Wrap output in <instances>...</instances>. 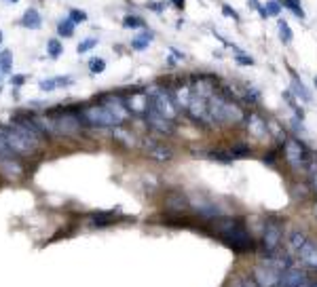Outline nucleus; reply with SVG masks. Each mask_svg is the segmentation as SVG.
Masks as SVG:
<instances>
[{"label":"nucleus","mask_w":317,"mask_h":287,"mask_svg":"<svg viewBox=\"0 0 317 287\" xmlns=\"http://www.w3.org/2000/svg\"><path fill=\"white\" fill-rule=\"evenodd\" d=\"M309 186H311L313 194L317 197V173H311V176H309Z\"/></svg>","instance_id":"46"},{"label":"nucleus","mask_w":317,"mask_h":287,"mask_svg":"<svg viewBox=\"0 0 317 287\" xmlns=\"http://www.w3.org/2000/svg\"><path fill=\"white\" fill-rule=\"evenodd\" d=\"M285 239V222L281 218H267L262 224V234L258 243V255L262 260L273 258L281 249V243Z\"/></svg>","instance_id":"3"},{"label":"nucleus","mask_w":317,"mask_h":287,"mask_svg":"<svg viewBox=\"0 0 317 287\" xmlns=\"http://www.w3.org/2000/svg\"><path fill=\"white\" fill-rule=\"evenodd\" d=\"M229 152H231V157L235 161H239V159H250L254 155V150L250 144H245V141H235L229 146Z\"/></svg>","instance_id":"25"},{"label":"nucleus","mask_w":317,"mask_h":287,"mask_svg":"<svg viewBox=\"0 0 317 287\" xmlns=\"http://www.w3.org/2000/svg\"><path fill=\"white\" fill-rule=\"evenodd\" d=\"M281 146H277V148H271L267 155H262V163L267 167H277V161H279V155H281Z\"/></svg>","instance_id":"36"},{"label":"nucleus","mask_w":317,"mask_h":287,"mask_svg":"<svg viewBox=\"0 0 317 287\" xmlns=\"http://www.w3.org/2000/svg\"><path fill=\"white\" fill-rule=\"evenodd\" d=\"M0 171L11 180H19L26 173L24 165L17 161V157H0Z\"/></svg>","instance_id":"21"},{"label":"nucleus","mask_w":317,"mask_h":287,"mask_svg":"<svg viewBox=\"0 0 317 287\" xmlns=\"http://www.w3.org/2000/svg\"><path fill=\"white\" fill-rule=\"evenodd\" d=\"M106 70V59L104 57H93L89 61V72L91 74H101Z\"/></svg>","instance_id":"37"},{"label":"nucleus","mask_w":317,"mask_h":287,"mask_svg":"<svg viewBox=\"0 0 317 287\" xmlns=\"http://www.w3.org/2000/svg\"><path fill=\"white\" fill-rule=\"evenodd\" d=\"M146 93H148L150 104L155 106L163 116H167V118H171V120H178V116H180V108L176 106V101H173V95H171L169 85L152 83V85L146 87Z\"/></svg>","instance_id":"5"},{"label":"nucleus","mask_w":317,"mask_h":287,"mask_svg":"<svg viewBox=\"0 0 317 287\" xmlns=\"http://www.w3.org/2000/svg\"><path fill=\"white\" fill-rule=\"evenodd\" d=\"M152 40H155V32H152V30H142V34H138L136 38H131V49L134 51H144Z\"/></svg>","instance_id":"26"},{"label":"nucleus","mask_w":317,"mask_h":287,"mask_svg":"<svg viewBox=\"0 0 317 287\" xmlns=\"http://www.w3.org/2000/svg\"><path fill=\"white\" fill-rule=\"evenodd\" d=\"M7 3H17V0H7Z\"/></svg>","instance_id":"53"},{"label":"nucleus","mask_w":317,"mask_h":287,"mask_svg":"<svg viewBox=\"0 0 317 287\" xmlns=\"http://www.w3.org/2000/svg\"><path fill=\"white\" fill-rule=\"evenodd\" d=\"M264 9V17H279L281 15V3L279 0H267V3L262 5Z\"/></svg>","instance_id":"34"},{"label":"nucleus","mask_w":317,"mask_h":287,"mask_svg":"<svg viewBox=\"0 0 317 287\" xmlns=\"http://www.w3.org/2000/svg\"><path fill=\"white\" fill-rule=\"evenodd\" d=\"M313 285H315V283H313L311 279H306V281H304V283H300L298 287H313Z\"/></svg>","instance_id":"49"},{"label":"nucleus","mask_w":317,"mask_h":287,"mask_svg":"<svg viewBox=\"0 0 317 287\" xmlns=\"http://www.w3.org/2000/svg\"><path fill=\"white\" fill-rule=\"evenodd\" d=\"M313 211H315V215H317V199H315V203H313Z\"/></svg>","instance_id":"50"},{"label":"nucleus","mask_w":317,"mask_h":287,"mask_svg":"<svg viewBox=\"0 0 317 287\" xmlns=\"http://www.w3.org/2000/svg\"><path fill=\"white\" fill-rule=\"evenodd\" d=\"M190 211L199 215L203 222H212L224 215V209L220 205L214 201V199H207V197H199V199H190Z\"/></svg>","instance_id":"11"},{"label":"nucleus","mask_w":317,"mask_h":287,"mask_svg":"<svg viewBox=\"0 0 317 287\" xmlns=\"http://www.w3.org/2000/svg\"><path fill=\"white\" fill-rule=\"evenodd\" d=\"M169 3H167V0H161V3H148L146 7L150 9V11H155V13H163V11H165V7H167Z\"/></svg>","instance_id":"43"},{"label":"nucleus","mask_w":317,"mask_h":287,"mask_svg":"<svg viewBox=\"0 0 317 287\" xmlns=\"http://www.w3.org/2000/svg\"><path fill=\"white\" fill-rule=\"evenodd\" d=\"M169 51H171V55H173V57H176V59H180V61H182L184 57H186V55H184V53H182V51H178V49H173V47H171Z\"/></svg>","instance_id":"48"},{"label":"nucleus","mask_w":317,"mask_h":287,"mask_svg":"<svg viewBox=\"0 0 317 287\" xmlns=\"http://www.w3.org/2000/svg\"><path fill=\"white\" fill-rule=\"evenodd\" d=\"M243 127H245V131H248L256 141H264V139L271 137L269 120L264 118L262 114H258L256 110H248V116H245Z\"/></svg>","instance_id":"12"},{"label":"nucleus","mask_w":317,"mask_h":287,"mask_svg":"<svg viewBox=\"0 0 317 287\" xmlns=\"http://www.w3.org/2000/svg\"><path fill=\"white\" fill-rule=\"evenodd\" d=\"M288 74H290V91L294 93V97L296 99H300V101H304V104H311L313 101V95H311V91L306 89V85L302 83V78L296 74V72L292 70V68H288Z\"/></svg>","instance_id":"19"},{"label":"nucleus","mask_w":317,"mask_h":287,"mask_svg":"<svg viewBox=\"0 0 317 287\" xmlns=\"http://www.w3.org/2000/svg\"><path fill=\"white\" fill-rule=\"evenodd\" d=\"M112 137L117 141H121L125 148H136L138 146V139H136V133L125 129V125H117L112 127Z\"/></svg>","instance_id":"23"},{"label":"nucleus","mask_w":317,"mask_h":287,"mask_svg":"<svg viewBox=\"0 0 317 287\" xmlns=\"http://www.w3.org/2000/svg\"><path fill=\"white\" fill-rule=\"evenodd\" d=\"M144 122H146V127L152 131V133H157V135L161 137H171L173 133H176V120H171L167 116H163L161 112L150 104V99H148V108L144 112Z\"/></svg>","instance_id":"7"},{"label":"nucleus","mask_w":317,"mask_h":287,"mask_svg":"<svg viewBox=\"0 0 317 287\" xmlns=\"http://www.w3.org/2000/svg\"><path fill=\"white\" fill-rule=\"evenodd\" d=\"M121 24H123L125 30H144L146 28V22L140 15H125Z\"/></svg>","instance_id":"32"},{"label":"nucleus","mask_w":317,"mask_h":287,"mask_svg":"<svg viewBox=\"0 0 317 287\" xmlns=\"http://www.w3.org/2000/svg\"><path fill=\"white\" fill-rule=\"evenodd\" d=\"M78 118L83 125L87 127H97V129H112L117 127L119 122L117 118L110 114L108 108L101 104V101H93V104H87L78 110Z\"/></svg>","instance_id":"6"},{"label":"nucleus","mask_w":317,"mask_h":287,"mask_svg":"<svg viewBox=\"0 0 317 287\" xmlns=\"http://www.w3.org/2000/svg\"><path fill=\"white\" fill-rule=\"evenodd\" d=\"M0 72H3V68H0Z\"/></svg>","instance_id":"55"},{"label":"nucleus","mask_w":317,"mask_h":287,"mask_svg":"<svg viewBox=\"0 0 317 287\" xmlns=\"http://www.w3.org/2000/svg\"><path fill=\"white\" fill-rule=\"evenodd\" d=\"M24 83H26V76H24V74H15V76H11V85H13L15 89H19Z\"/></svg>","instance_id":"45"},{"label":"nucleus","mask_w":317,"mask_h":287,"mask_svg":"<svg viewBox=\"0 0 317 287\" xmlns=\"http://www.w3.org/2000/svg\"><path fill=\"white\" fill-rule=\"evenodd\" d=\"M55 120V127H57V133L61 135H78L80 133V118L78 114H72V112H64V114H59L53 118Z\"/></svg>","instance_id":"16"},{"label":"nucleus","mask_w":317,"mask_h":287,"mask_svg":"<svg viewBox=\"0 0 317 287\" xmlns=\"http://www.w3.org/2000/svg\"><path fill=\"white\" fill-rule=\"evenodd\" d=\"M281 155H283V161L288 163V167L292 171H302L309 165V161L313 159L311 157V150L304 146V141L294 137V135H288L285 141L281 144Z\"/></svg>","instance_id":"4"},{"label":"nucleus","mask_w":317,"mask_h":287,"mask_svg":"<svg viewBox=\"0 0 317 287\" xmlns=\"http://www.w3.org/2000/svg\"><path fill=\"white\" fill-rule=\"evenodd\" d=\"M127 108L131 112V116H144V112L148 108V93H146V89L131 91V93L127 95Z\"/></svg>","instance_id":"18"},{"label":"nucleus","mask_w":317,"mask_h":287,"mask_svg":"<svg viewBox=\"0 0 317 287\" xmlns=\"http://www.w3.org/2000/svg\"><path fill=\"white\" fill-rule=\"evenodd\" d=\"M68 17H70V19H72V22H74V24H85V22H87V19H89V17H87V13H85V11H80V9H70V13H68Z\"/></svg>","instance_id":"41"},{"label":"nucleus","mask_w":317,"mask_h":287,"mask_svg":"<svg viewBox=\"0 0 317 287\" xmlns=\"http://www.w3.org/2000/svg\"><path fill=\"white\" fill-rule=\"evenodd\" d=\"M140 146H142V152L152 159V161H157V163H167L173 159V148L167 146L165 141H159L155 137H144L140 141Z\"/></svg>","instance_id":"10"},{"label":"nucleus","mask_w":317,"mask_h":287,"mask_svg":"<svg viewBox=\"0 0 317 287\" xmlns=\"http://www.w3.org/2000/svg\"><path fill=\"white\" fill-rule=\"evenodd\" d=\"M0 57H3V53H0Z\"/></svg>","instance_id":"54"},{"label":"nucleus","mask_w":317,"mask_h":287,"mask_svg":"<svg viewBox=\"0 0 317 287\" xmlns=\"http://www.w3.org/2000/svg\"><path fill=\"white\" fill-rule=\"evenodd\" d=\"M252 276L260 287H277L281 270L275 268V266H271V264H267V262H262V264L252 268Z\"/></svg>","instance_id":"13"},{"label":"nucleus","mask_w":317,"mask_h":287,"mask_svg":"<svg viewBox=\"0 0 317 287\" xmlns=\"http://www.w3.org/2000/svg\"><path fill=\"white\" fill-rule=\"evenodd\" d=\"M306 241H309L306 232H302V230H292V232H290V237H288V247H290L292 251H298Z\"/></svg>","instance_id":"31"},{"label":"nucleus","mask_w":317,"mask_h":287,"mask_svg":"<svg viewBox=\"0 0 317 287\" xmlns=\"http://www.w3.org/2000/svg\"><path fill=\"white\" fill-rule=\"evenodd\" d=\"M313 83H315V89H317V74H315V78H313Z\"/></svg>","instance_id":"51"},{"label":"nucleus","mask_w":317,"mask_h":287,"mask_svg":"<svg viewBox=\"0 0 317 287\" xmlns=\"http://www.w3.org/2000/svg\"><path fill=\"white\" fill-rule=\"evenodd\" d=\"M222 15H224V17H229V19H233L235 24H239V22H241V17H239V11H237V9H235V7L227 5V3L222 5Z\"/></svg>","instance_id":"38"},{"label":"nucleus","mask_w":317,"mask_h":287,"mask_svg":"<svg viewBox=\"0 0 317 287\" xmlns=\"http://www.w3.org/2000/svg\"><path fill=\"white\" fill-rule=\"evenodd\" d=\"M277 32H279V40L283 45H292V40H294V32H292V28L290 24L285 22V19H277Z\"/></svg>","instance_id":"30"},{"label":"nucleus","mask_w":317,"mask_h":287,"mask_svg":"<svg viewBox=\"0 0 317 287\" xmlns=\"http://www.w3.org/2000/svg\"><path fill=\"white\" fill-rule=\"evenodd\" d=\"M0 131H3V135L7 139V144L11 146V150L15 152V157H32L34 152L38 150L32 141H28L22 133H17L15 129L11 127H0Z\"/></svg>","instance_id":"9"},{"label":"nucleus","mask_w":317,"mask_h":287,"mask_svg":"<svg viewBox=\"0 0 317 287\" xmlns=\"http://www.w3.org/2000/svg\"><path fill=\"white\" fill-rule=\"evenodd\" d=\"M207 224L212 237H216L222 245H227L233 253L237 255L258 253V241L254 239L252 230L248 228V222L241 215H220V218Z\"/></svg>","instance_id":"1"},{"label":"nucleus","mask_w":317,"mask_h":287,"mask_svg":"<svg viewBox=\"0 0 317 287\" xmlns=\"http://www.w3.org/2000/svg\"><path fill=\"white\" fill-rule=\"evenodd\" d=\"M19 24H22L24 28H28V30H38L40 26H43V17H40V13L36 11V9H28Z\"/></svg>","instance_id":"28"},{"label":"nucleus","mask_w":317,"mask_h":287,"mask_svg":"<svg viewBox=\"0 0 317 287\" xmlns=\"http://www.w3.org/2000/svg\"><path fill=\"white\" fill-rule=\"evenodd\" d=\"M306 279H309V274H306V270L302 268V266H288V268L281 270V276H279V285L277 287H298L300 283H304Z\"/></svg>","instance_id":"17"},{"label":"nucleus","mask_w":317,"mask_h":287,"mask_svg":"<svg viewBox=\"0 0 317 287\" xmlns=\"http://www.w3.org/2000/svg\"><path fill=\"white\" fill-rule=\"evenodd\" d=\"M207 108H209V116L214 120L216 129H231V127H243L248 110L241 101L237 99H229L222 93H214L207 97Z\"/></svg>","instance_id":"2"},{"label":"nucleus","mask_w":317,"mask_h":287,"mask_svg":"<svg viewBox=\"0 0 317 287\" xmlns=\"http://www.w3.org/2000/svg\"><path fill=\"white\" fill-rule=\"evenodd\" d=\"M171 89V95H173V101H176V106L180 108V112H184L188 108L190 104V99H192V85H190V80H176L173 85H169Z\"/></svg>","instance_id":"15"},{"label":"nucleus","mask_w":317,"mask_h":287,"mask_svg":"<svg viewBox=\"0 0 317 287\" xmlns=\"http://www.w3.org/2000/svg\"><path fill=\"white\" fill-rule=\"evenodd\" d=\"M0 43H3V32H0Z\"/></svg>","instance_id":"52"},{"label":"nucleus","mask_w":317,"mask_h":287,"mask_svg":"<svg viewBox=\"0 0 317 287\" xmlns=\"http://www.w3.org/2000/svg\"><path fill=\"white\" fill-rule=\"evenodd\" d=\"M95 47H97V38H85V40H80V43H78L76 51H78L80 55H83V53H87V51L95 49Z\"/></svg>","instance_id":"39"},{"label":"nucleus","mask_w":317,"mask_h":287,"mask_svg":"<svg viewBox=\"0 0 317 287\" xmlns=\"http://www.w3.org/2000/svg\"><path fill=\"white\" fill-rule=\"evenodd\" d=\"M167 213L171 215H184L190 211V199L182 190H169L165 194V203H163Z\"/></svg>","instance_id":"14"},{"label":"nucleus","mask_w":317,"mask_h":287,"mask_svg":"<svg viewBox=\"0 0 317 287\" xmlns=\"http://www.w3.org/2000/svg\"><path fill=\"white\" fill-rule=\"evenodd\" d=\"M205 157L209 161H216V163H222V165H231V163H235V159L231 157L229 148H209L205 152Z\"/></svg>","instance_id":"27"},{"label":"nucleus","mask_w":317,"mask_h":287,"mask_svg":"<svg viewBox=\"0 0 317 287\" xmlns=\"http://www.w3.org/2000/svg\"><path fill=\"white\" fill-rule=\"evenodd\" d=\"M239 99H241L243 106L254 110L262 101V93H260V89H256L252 83H248V85H243V89L239 91Z\"/></svg>","instance_id":"22"},{"label":"nucleus","mask_w":317,"mask_h":287,"mask_svg":"<svg viewBox=\"0 0 317 287\" xmlns=\"http://www.w3.org/2000/svg\"><path fill=\"white\" fill-rule=\"evenodd\" d=\"M169 3L178 9V11H184V7H186V0H169Z\"/></svg>","instance_id":"47"},{"label":"nucleus","mask_w":317,"mask_h":287,"mask_svg":"<svg viewBox=\"0 0 317 287\" xmlns=\"http://www.w3.org/2000/svg\"><path fill=\"white\" fill-rule=\"evenodd\" d=\"M59 85H57V76L55 78H43V80H40V83H38V89L40 91H47V93H49V91H55Z\"/></svg>","instance_id":"40"},{"label":"nucleus","mask_w":317,"mask_h":287,"mask_svg":"<svg viewBox=\"0 0 317 287\" xmlns=\"http://www.w3.org/2000/svg\"><path fill=\"white\" fill-rule=\"evenodd\" d=\"M186 116L190 118V122H195L197 127L201 129H216L214 127V120L209 116V108H207V97H201V95H192L188 108L184 110Z\"/></svg>","instance_id":"8"},{"label":"nucleus","mask_w":317,"mask_h":287,"mask_svg":"<svg viewBox=\"0 0 317 287\" xmlns=\"http://www.w3.org/2000/svg\"><path fill=\"white\" fill-rule=\"evenodd\" d=\"M47 53H49L51 59H57L61 53H64V45H61L57 38H51L47 43Z\"/></svg>","instance_id":"35"},{"label":"nucleus","mask_w":317,"mask_h":287,"mask_svg":"<svg viewBox=\"0 0 317 287\" xmlns=\"http://www.w3.org/2000/svg\"><path fill=\"white\" fill-rule=\"evenodd\" d=\"M74 28H76V24L72 22V19L64 17V19H61V22L57 24V34L64 36V38H70V36H74Z\"/></svg>","instance_id":"33"},{"label":"nucleus","mask_w":317,"mask_h":287,"mask_svg":"<svg viewBox=\"0 0 317 287\" xmlns=\"http://www.w3.org/2000/svg\"><path fill=\"white\" fill-rule=\"evenodd\" d=\"M235 61H237V66H254V57L252 55H245V53L235 55Z\"/></svg>","instance_id":"42"},{"label":"nucleus","mask_w":317,"mask_h":287,"mask_svg":"<svg viewBox=\"0 0 317 287\" xmlns=\"http://www.w3.org/2000/svg\"><path fill=\"white\" fill-rule=\"evenodd\" d=\"M296 258H298V262L302 266H306V268L317 270V245L309 239L298 251H296Z\"/></svg>","instance_id":"20"},{"label":"nucleus","mask_w":317,"mask_h":287,"mask_svg":"<svg viewBox=\"0 0 317 287\" xmlns=\"http://www.w3.org/2000/svg\"><path fill=\"white\" fill-rule=\"evenodd\" d=\"M0 68L5 72L11 70V53H3V57H0Z\"/></svg>","instance_id":"44"},{"label":"nucleus","mask_w":317,"mask_h":287,"mask_svg":"<svg viewBox=\"0 0 317 287\" xmlns=\"http://www.w3.org/2000/svg\"><path fill=\"white\" fill-rule=\"evenodd\" d=\"M115 222H119L115 209H110V211H99V213H93V215H91V226H95V228L110 226V224H115Z\"/></svg>","instance_id":"24"},{"label":"nucleus","mask_w":317,"mask_h":287,"mask_svg":"<svg viewBox=\"0 0 317 287\" xmlns=\"http://www.w3.org/2000/svg\"><path fill=\"white\" fill-rule=\"evenodd\" d=\"M279 3H281V7L288 9V11L298 19V22H304V19H306V13H304V9L300 5V0H279Z\"/></svg>","instance_id":"29"}]
</instances>
